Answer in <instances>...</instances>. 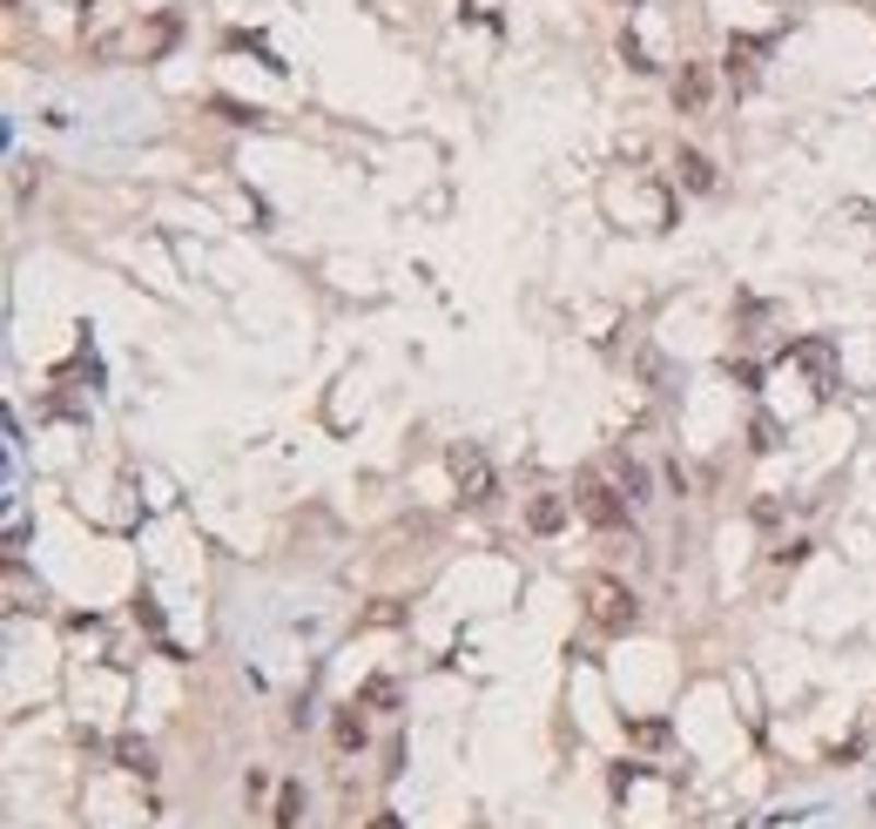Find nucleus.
I'll return each instance as SVG.
<instances>
[{
  "instance_id": "nucleus-3",
  "label": "nucleus",
  "mask_w": 876,
  "mask_h": 829,
  "mask_svg": "<svg viewBox=\"0 0 876 829\" xmlns=\"http://www.w3.org/2000/svg\"><path fill=\"white\" fill-rule=\"evenodd\" d=\"M446 465H452V479L465 486V499H472V506H486V499H493V465H486V452H480V446H452V452H446Z\"/></svg>"
},
{
  "instance_id": "nucleus-5",
  "label": "nucleus",
  "mask_w": 876,
  "mask_h": 829,
  "mask_svg": "<svg viewBox=\"0 0 876 829\" xmlns=\"http://www.w3.org/2000/svg\"><path fill=\"white\" fill-rule=\"evenodd\" d=\"M674 176H682L688 189H714V163H708L701 149H682V155H674Z\"/></svg>"
},
{
  "instance_id": "nucleus-1",
  "label": "nucleus",
  "mask_w": 876,
  "mask_h": 829,
  "mask_svg": "<svg viewBox=\"0 0 876 829\" xmlns=\"http://www.w3.org/2000/svg\"><path fill=\"white\" fill-rule=\"evenodd\" d=\"M580 601H587V620L601 627V635H627L634 620H641V601H634V587H620L614 573H593L580 587Z\"/></svg>"
},
{
  "instance_id": "nucleus-9",
  "label": "nucleus",
  "mask_w": 876,
  "mask_h": 829,
  "mask_svg": "<svg viewBox=\"0 0 876 829\" xmlns=\"http://www.w3.org/2000/svg\"><path fill=\"white\" fill-rule=\"evenodd\" d=\"M526 520H533V533H560V520H567V506L553 499V493H540V499H533V512H526Z\"/></svg>"
},
{
  "instance_id": "nucleus-10",
  "label": "nucleus",
  "mask_w": 876,
  "mask_h": 829,
  "mask_svg": "<svg viewBox=\"0 0 876 829\" xmlns=\"http://www.w3.org/2000/svg\"><path fill=\"white\" fill-rule=\"evenodd\" d=\"M297 816H304V789L284 782V789H276V816H270V822H276V829H297Z\"/></svg>"
},
{
  "instance_id": "nucleus-11",
  "label": "nucleus",
  "mask_w": 876,
  "mask_h": 829,
  "mask_svg": "<svg viewBox=\"0 0 876 829\" xmlns=\"http://www.w3.org/2000/svg\"><path fill=\"white\" fill-rule=\"evenodd\" d=\"M357 701H365V708H391V701H398V688L378 675V682H365V695H357Z\"/></svg>"
},
{
  "instance_id": "nucleus-8",
  "label": "nucleus",
  "mask_w": 876,
  "mask_h": 829,
  "mask_svg": "<svg viewBox=\"0 0 876 829\" xmlns=\"http://www.w3.org/2000/svg\"><path fill=\"white\" fill-rule=\"evenodd\" d=\"M795 358L816 371V391H836V365H829V344H795Z\"/></svg>"
},
{
  "instance_id": "nucleus-2",
  "label": "nucleus",
  "mask_w": 876,
  "mask_h": 829,
  "mask_svg": "<svg viewBox=\"0 0 876 829\" xmlns=\"http://www.w3.org/2000/svg\"><path fill=\"white\" fill-rule=\"evenodd\" d=\"M573 506H580V520L587 526H601V533H614V526H627V493L614 486V479H601V472H580V486H573Z\"/></svg>"
},
{
  "instance_id": "nucleus-6",
  "label": "nucleus",
  "mask_w": 876,
  "mask_h": 829,
  "mask_svg": "<svg viewBox=\"0 0 876 829\" xmlns=\"http://www.w3.org/2000/svg\"><path fill=\"white\" fill-rule=\"evenodd\" d=\"M331 742L344 748V756H351V748H365V715H357V701H351V708H338V722H331Z\"/></svg>"
},
{
  "instance_id": "nucleus-12",
  "label": "nucleus",
  "mask_w": 876,
  "mask_h": 829,
  "mask_svg": "<svg viewBox=\"0 0 876 829\" xmlns=\"http://www.w3.org/2000/svg\"><path fill=\"white\" fill-rule=\"evenodd\" d=\"M620 55H627V68H641V74H648V68H654V61H648V55H641V42H634V34H620Z\"/></svg>"
},
{
  "instance_id": "nucleus-13",
  "label": "nucleus",
  "mask_w": 876,
  "mask_h": 829,
  "mask_svg": "<svg viewBox=\"0 0 876 829\" xmlns=\"http://www.w3.org/2000/svg\"><path fill=\"white\" fill-rule=\"evenodd\" d=\"M365 829H405V816H391V809H384V816H371Z\"/></svg>"
},
{
  "instance_id": "nucleus-4",
  "label": "nucleus",
  "mask_w": 876,
  "mask_h": 829,
  "mask_svg": "<svg viewBox=\"0 0 876 829\" xmlns=\"http://www.w3.org/2000/svg\"><path fill=\"white\" fill-rule=\"evenodd\" d=\"M708 102H714L708 61H682V74H674V108H682V115H708Z\"/></svg>"
},
{
  "instance_id": "nucleus-7",
  "label": "nucleus",
  "mask_w": 876,
  "mask_h": 829,
  "mask_svg": "<svg viewBox=\"0 0 876 829\" xmlns=\"http://www.w3.org/2000/svg\"><path fill=\"white\" fill-rule=\"evenodd\" d=\"M115 762H122L129 775H155V756H149V742H135V735H122V742H115Z\"/></svg>"
}]
</instances>
